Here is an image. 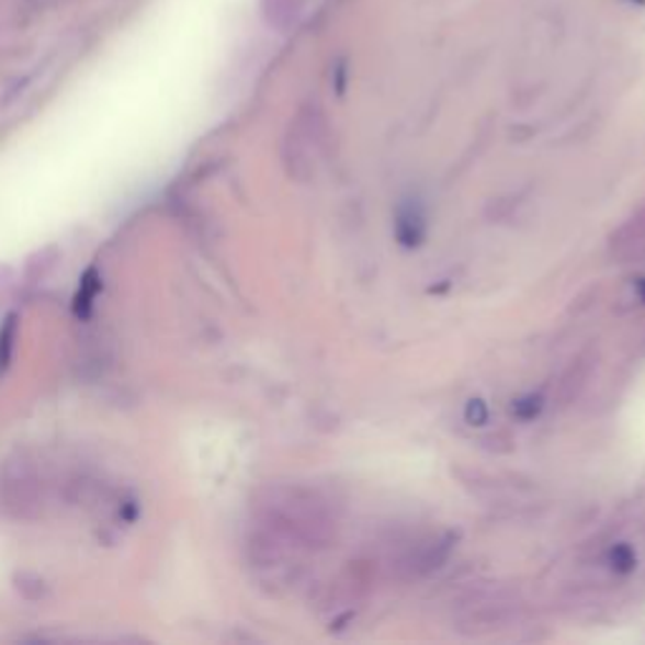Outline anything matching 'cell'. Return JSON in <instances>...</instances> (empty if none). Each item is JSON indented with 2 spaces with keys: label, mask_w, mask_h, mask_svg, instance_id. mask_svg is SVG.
<instances>
[{
  "label": "cell",
  "mask_w": 645,
  "mask_h": 645,
  "mask_svg": "<svg viewBox=\"0 0 645 645\" xmlns=\"http://www.w3.org/2000/svg\"><path fill=\"white\" fill-rule=\"evenodd\" d=\"M97 293H99V275H97V270L91 268L89 273L83 275V280H81L79 293H76V301H73L76 316H81V318L89 316V310L93 305V298H97Z\"/></svg>",
  "instance_id": "obj_1"
},
{
  "label": "cell",
  "mask_w": 645,
  "mask_h": 645,
  "mask_svg": "<svg viewBox=\"0 0 645 645\" xmlns=\"http://www.w3.org/2000/svg\"><path fill=\"white\" fill-rule=\"evenodd\" d=\"M15 341V318H8L3 330H0V371L8 366V359H11Z\"/></svg>",
  "instance_id": "obj_2"
},
{
  "label": "cell",
  "mask_w": 645,
  "mask_h": 645,
  "mask_svg": "<svg viewBox=\"0 0 645 645\" xmlns=\"http://www.w3.org/2000/svg\"><path fill=\"white\" fill-rule=\"evenodd\" d=\"M295 13H298V5H295L293 0H265V15L270 21L280 23V15L293 19Z\"/></svg>",
  "instance_id": "obj_3"
},
{
  "label": "cell",
  "mask_w": 645,
  "mask_h": 645,
  "mask_svg": "<svg viewBox=\"0 0 645 645\" xmlns=\"http://www.w3.org/2000/svg\"><path fill=\"white\" fill-rule=\"evenodd\" d=\"M633 5H638V8H645V0H631Z\"/></svg>",
  "instance_id": "obj_4"
}]
</instances>
